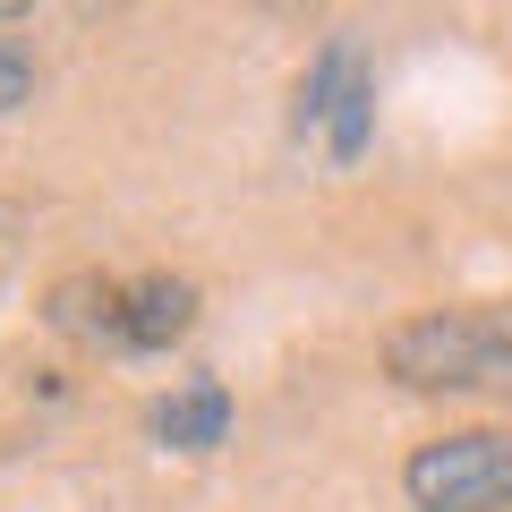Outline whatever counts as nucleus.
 I'll list each match as a JSON object with an SVG mask.
<instances>
[{"instance_id": "nucleus-1", "label": "nucleus", "mask_w": 512, "mask_h": 512, "mask_svg": "<svg viewBox=\"0 0 512 512\" xmlns=\"http://www.w3.org/2000/svg\"><path fill=\"white\" fill-rule=\"evenodd\" d=\"M384 376L410 393H495L512 384V299L427 308L384 333Z\"/></svg>"}, {"instance_id": "nucleus-2", "label": "nucleus", "mask_w": 512, "mask_h": 512, "mask_svg": "<svg viewBox=\"0 0 512 512\" xmlns=\"http://www.w3.org/2000/svg\"><path fill=\"white\" fill-rule=\"evenodd\" d=\"M402 495L419 512H512V436L495 427L427 436L402 461Z\"/></svg>"}, {"instance_id": "nucleus-3", "label": "nucleus", "mask_w": 512, "mask_h": 512, "mask_svg": "<svg viewBox=\"0 0 512 512\" xmlns=\"http://www.w3.org/2000/svg\"><path fill=\"white\" fill-rule=\"evenodd\" d=\"M188 325H197V291H188L180 274H146V282H128L120 350H171Z\"/></svg>"}, {"instance_id": "nucleus-4", "label": "nucleus", "mask_w": 512, "mask_h": 512, "mask_svg": "<svg viewBox=\"0 0 512 512\" xmlns=\"http://www.w3.org/2000/svg\"><path fill=\"white\" fill-rule=\"evenodd\" d=\"M154 436H163L171 453H214V444H231V393H222L214 376H188L180 393L154 402Z\"/></svg>"}, {"instance_id": "nucleus-5", "label": "nucleus", "mask_w": 512, "mask_h": 512, "mask_svg": "<svg viewBox=\"0 0 512 512\" xmlns=\"http://www.w3.org/2000/svg\"><path fill=\"white\" fill-rule=\"evenodd\" d=\"M120 308H128V291L103 282V274H69L52 291V325L77 333V342H111V350H120Z\"/></svg>"}, {"instance_id": "nucleus-6", "label": "nucleus", "mask_w": 512, "mask_h": 512, "mask_svg": "<svg viewBox=\"0 0 512 512\" xmlns=\"http://www.w3.org/2000/svg\"><path fill=\"white\" fill-rule=\"evenodd\" d=\"M367 128H376V77H367V60H359V69L342 77V94H333V111H325V154L342 171L367 154Z\"/></svg>"}, {"instance_id": "nucleus-7", "label": "nucleus", "mask_w": 512, "mask_h": 512, "mask_svg": "<svg viewBox=\"0 0 512 512\" xmlns=\"http://www.w3.org/2000/svg\"><path fill=\"white\" fill-rule=\"evenodd\" d=\"M359 69V52H350V43H325V52H316V69L299 77V137H316V128H325V111H333V94H342V77Z\"/></svg>"}, {"instance_id": "nucleus-8", "label": "nucleus", "mask_w": 512, "mask_h": 512, "mask_svg": "<svg viewBox=\"0 0 512 512\" xmlns=\"http://www.w3.org/2000/svg\"><path fill=\"white\" fill-rule=\"evenodd\" d=\"M26 94H35V60H26V52H9V43H0V120H9V111H18Z\"/></svg>"}, {"instance_id": "nucleus-9", "label": "nucleus", "mask_w": 512, "mask_h": 512, "mask_svg": "<svg viewBox=\"0 0 512 512\" xmlns=\"http://www.w3.org/2000/svg\"><path fill=\"white\" fill-rule=\"evenodd\" d=\"M26 9H35V0H0V18H26Z\"/></svg>"}]
</instances>
